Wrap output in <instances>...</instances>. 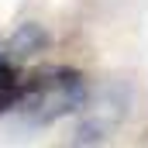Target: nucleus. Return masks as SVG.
I'll return each instance as SVG.
<instances>
[{
	"mask_svg": "<svg viewBox=\"0 0 148 148\" xmlns=\"http://www.w3.org/2000/svg\"><path fill=\"white\" fill-rule=\"evenodd\" d=\"M21 79H24L21 62L10 55V45L0 38V114H7L14 93H17V86H21Z\"/></svg>",
	"mask_w": 148,
	"mask_h": 148,
	"instance_id": "obj_2",
	"label": "nucleus"
},
{
	"mask_svg": "<svg viewBox=\"0 0 148 148\" xmlns=\"http://www.w3.org/2000/svg\"><path fill=\"white\" fill-rule=\"evenodd\" d=\"M10 45V55L17 59V62H24V59H31V55H38V52H45L48 48V35H45V28L41 24H21L17 31H14V38L7 41Z\"/></svg>",
	"mask_w": 148,
	"mask_h": 148,
	"instance_id": "obj_3",
	"label": "nucleus"
},
{
	"mask_svg": "<svg viewBox=\"0 0 148 148\" xmlns=\"http://www.w3.org/2000/svg\"><path fill=\"white\" fill-rule=\"evenodd\" d=\"M86 100H90V86L83 73H76L69 66H48V69L24 73L7 114L28 124H52L59 117L83 110Z\"/></svg>",
	"mask_w": 148,
	"mask_h": 148,
	"instance_id": "obj_1",
	"label": "nucleus"
}]
</instances>
